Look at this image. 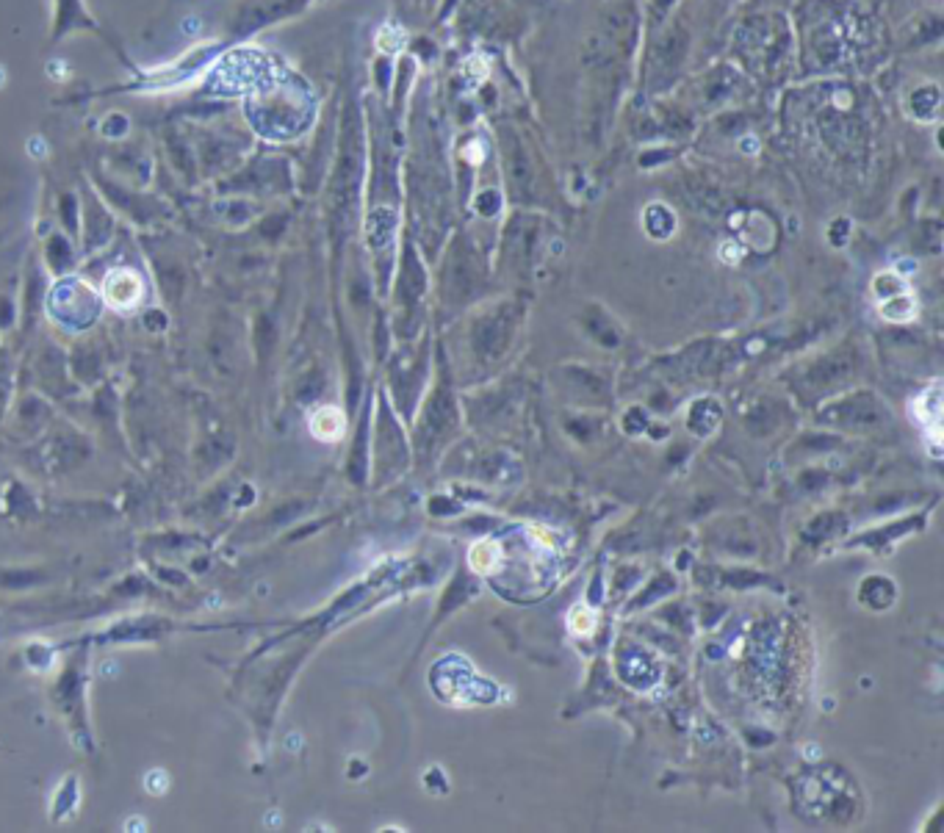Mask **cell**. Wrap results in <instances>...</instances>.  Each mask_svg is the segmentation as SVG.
Segmentation results:
<instances>
[{
    "mask_svg": "<svg viewBox=\"0 0 944 833\" xmlns=\"http://www.w3.org/2000/svg\"><path fill=\"white\" fill-rule=\"evenodd\" d=\"M106 297L114 308H133L142 297V277L131 269H117L106 277Z\"/></svg>",
    "mask_w": 944,
    "mask_h": 833,
    "instance_id": "obj_1",
    "label": "cell"
},
{
    "mask_svg": "<svg viewBox=\"0 0 944 833\" xmlns=\"http://www.w3.org/2000/svg\"><path fill=\"white\" fill-rule=\"evenodd\" d=\"M313 432H316L319 438L324 435V441H333V438H338V435L344 432V416H341L338 410H333V407H324V410H319L316 418H313Z\"/></svg>",
    "mask_w": 944,
    "mask_h": 833,
    "instance_id": "obj_2",
    "label": "cell"
},
{
    "mask_svg": "<svg viewBox=\"0 0 944 833\" xmlns=\"http://www.w3.org/2000/svg\"><path fill=\"white\" fill-rule=\"evenodd\" d=\"M917 407H922V427L931 429L933 443H939V385H933L931 393H925L917 399Z\"/></svg>",
    "mask_w": 944,
    "mask_h": 833,
    "instance_id": "obj_3",
    "label": "cell"
},
{
    "mask_svg": "<svg viewBox=\"0 0 944 833\" xmlns=\"http://www.w3.org/2000/svg\"><path fill=\"white\" fill-rule=\"evenodd\" d=\"M568 626H571V631H574V634H579V637H587L590 631L596 629V612H593V609H587V607H576L574 612H571V620H568Z\"/></svg>",
    "mask_w": 944,
    "mask_h": 833,
    "instance_id": "obj_4",
    "label": "cell"
},
{
    "mask_svg": "<svg viewBox=\"0 0 944 833\" xmlns=\"http://www.w3.org/2000/svg\"><path fill=\"white\" fill-rule=\"evenodd\" d=\"M884 316L892 322H906L914 316V302H911V297H897L892 302H884Z\"/></svg>",
    "mask_w": 944,
    "mask_h": 833,
    "instance_id": "obj_5",
    "label": "cell"
}]
</instances>
